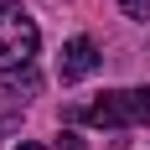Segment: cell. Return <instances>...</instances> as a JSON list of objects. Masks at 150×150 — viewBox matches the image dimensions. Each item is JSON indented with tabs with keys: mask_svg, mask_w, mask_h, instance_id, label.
Instances as JSON below:
<instances>
[{
	"mask_svg": "<svg viewBox=\"0 0 150 150\" xmlns=\"http://www.w3.org/2000/svg\"><path fill=\"white\" fill-rule=\"evenodd\" d=\"M67 124H93V129H140L150 124V88H114L88 104L67 109Z\"/></svg>",
	"mask_w": 150,
	"mask_h": 150,
	"instance_id": "6da1fadb",
	"label": "cell"
},
{
	"mask_svg": "<svg viewBox=\"0 0 150 150\" xmlns=\"http://www.w3.org/2000/svg\"><path fill=\"white\" fill-rule=\"evenodd\" d=\"M42 47V31L21 11V0H0V73H16V67H31Z\"/></svg>",
	"mask_w": 150,
	"mask_h": 150,
	"instance_id": "7a4b0ae2",
	"label": "cell"
},
{
	"mask_svg": "<svg viewBox=\"0 0 150 150\" xmlns=\"http://www.w3.org/2000/svg\"><path fill=\"white\" fill-rule=\"evenodd\" d=\"M98 62H104L98 47H93L88 36H73V42L62 47V57H57V78L62 83H83L88 73H98Z\"/></svg>",
	"mask_w": 150,
	"mask_h": 150,
	"instance_id": "3957f363",
	"label": "cell"
},
{
	"mask_svg": "<svg viewBox=\"0 0 150 150\" xmlns=\"http://www.w3.org/2000/svg\"><path fill=\"white\" fill-rule=\"evenodd\" d=\"M36 93H42V78L31 73V67H16V73L0 78V109H5V114H21Z\"/></svg>",
	"mask_w": 150,
	"mask_h": 150,
	"instance_id": "277c9868",
	"label": "cell"
},
{
	"mask_svg": "<svg viewBox=\"0 0 150 150\" xmlns=\"http://www.w3.org/2000/svg\"><path fill=\"white\" fill-rule=\"evenodd\" d=\"M119 11L129 21H150V0H119Z\"/></svg>",
	"mask_w": 150,
	"mask_h": 150,
	"instance_id": "5b68a950",
	"label": "cell"
},
{
	"mask_svg": "<svg viewBox=\"0 0 150 150\" xmlns=\"http://www.w3.org/2000/svg\"><path fill=\"white\" fill-rule=\"evenodd\" d=\"M62 150H83V140H78L73 129H62Z\"/></svg>",
	"mask_w": 150,
	"mask_h": 150,
	"instance_id": "8992f818",
	"label": "cell"
},
{
	"mask_svg": "<svg viewBox=\"0 0 150 150\" xmlns=\"http://www.w3.org/2000/svg\"><path fill=\"white\" fill-rule=\"evenodd\" d=\"M16 150H47V145H36V140H21V145H16Z\"/></svg>",
	"mask_w": 150,
	"mask_h": 150,
	"instance_id": "52a82bcc",
	"label": "cell"
}]
</instances>
